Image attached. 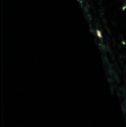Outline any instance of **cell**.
I'll list each match as a JSON object with an SVG mask.
<instances>
[]
</instances>
